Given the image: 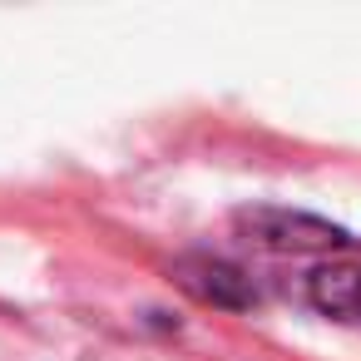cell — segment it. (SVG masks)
<instances>
[{"mask_svg": "<svg viewBox=\"0 0 361 361\" xmlns=\"http://www.w3.org/2000/svg\"><path fill=\"white\" fill-rule=\"evenodd\" d=\"M238 223L252 233V243L272 247V252H331V247H346L351 238L312 213H287V208H252V213H238Z\"/></svg>", "mask_w": 361, "mask_h": 361, "instance_id": "1", "label": "cell"}, {"mask_svg": "<svg viewBox=\"0 0 361 361\" xmlns=\"http://www.w3.org/2000/svg\"><path fill=\"white\" fill-rule=\"evenodd\" d=\"M178 277H183L188 292H198L203 302H218V307H252L257 302V292L247 287V277L238 267L218 262V257H188L178 267Z\"/></svg>", "mask_w": 361, "mask_h": 361, "instance_id": "2", "label": "cell"}, {"mask_svg": "<svg viewBox=\"0 0 361 361\" xmlns=\"http://www.w3.org/2000/svg\"><path fill=\"white\" fill-rule=\"evenodd\" d=\"M312 302L326 317H361V272L356 267H317L312 272Z\"/></svg>", "mask_w": 361, "mask_h": 361, "instance_id": "3", "label": "cell"}]
</instances>
